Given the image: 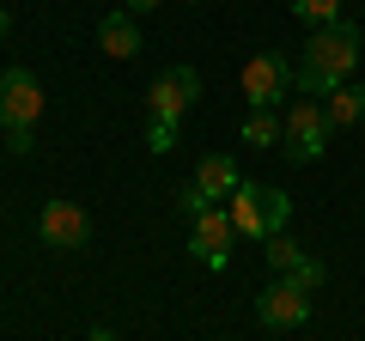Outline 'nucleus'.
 Segmentation results:
<instances>
[{
    "instance_id": "obj_1",
    "label": "nucleus",
    "mask_w": 365,
    "mask_h": 341,
    "mask_svg": "<svg viewBox=\"0 0 365 341\" xmlns=\"http://www.w3.org/2000/svg\"><path fill=\"white\" fill-rule=\"evenodd\" d=\"M359 25L353 19H335V25H317L311 43H304L299 61V98H329L335 86H347L353 67H359Z\"/></svg>"
},
{
    "instance_id": "obj_2",
    "label": "nucleus",
    "mask_w": 365,
    "mask_h": 341,
    "mask_svg": "<svg viewBox=\"0 0 365 341\" xmlns=\"http://www.w3.org/2000/svg\"><path fill=\"white\" fill-rule=\"evenodd\" d=\"M225 213H232L237 238H274V232H287V220H292V195L274 189V183H237L225 195Z\"/></svg>"
},
{
    "instance_id": "obj_3",
    "label": "nucleus",
    "mask_w": 365,
    "mask_h": 341,
    "mask_svg": "<svg viewBox=\"0 0 365 341\" xmlns=\"http://www.w3.org/2000/svg\"><path fill=\"white\" fill-rule=\"evenodd\" d=\"M329 116H323V98H292L287 122H280V153L292 158V165H317V158L329 153Z\"/></svg>"
},
{
    "instance_id": "obj_4",
    "label": "nucleus",
    "mask_w": 365,
    "mask_h": 341,
    "mask_svg": "<svg viewBox=\"0 0 365 341\" xmlns=\"http://www.w3.org/2000/svg\"><path fill=\"white\" fill-rule=\"evenodd\" d=\"M244 98H250L256 110H274L280 98H299V61L262 49L256 61H244Z\"/></svg>"
},
{
    "instance_id": "obj_5",
    "label": "nucleus",
    "mask_w": 365,
    "mask_h": 341,
    "mask_svg": "<svg viewBox=\"0 0 365 341\" xmlns=\"http://www.w3.org/2000/svg\"><path fill=\"white\" fill-rule=\"evenodd\" d=\"M311 292L317 287H304L299 275H274V287L256 292V317L268 329H304L311 323Z\"/></svg>"
},
{
    "instance_id": "obj_6",
    "label": "nucleus",
    "mask_w": 365,
    "mask_h": 341,
    "mask_svg": "<svg viewBox=\"0 0 365 341\" xmlns=\"http://www.w3.org/2000/svg\"><path fill=\"white\" fill-rule=\"evenodd\" d=\"M43 116V86L31 67H6L0 73V128L13 134V128H37Z\"/></svg>"
},
{
    "instance_id": "obj_7",
    "label": "nucleus",
    "mask_w": 365,
    "mask_h": 341,
    "mask_svg": "<svg viewBox=\"0 0 365 341\" xmlns=\"http://www.w3.org/2000/svg\"><path fill=\"white\" fill-rule=\"evenodd\" d=\"M37 238L49 250H86L91 244V213L79 208V201L55 195V201H43V213H37Z\"/></svg>"
},
{
    "instance_id": "obj_8",
    "label": "nucleus",
    "mask_w": 365,
    "mask_h": 341,
    "mask_svg": "<svg viewBox=\"0 0 365 341\" xmlns=\"http://www.w3.org/2000/svg\"><path fill=\"white\" fill-rule=\"evenodd\" d=\"M195 98H201L195 67H165V73L146 86V110H153V116H165V122H182L189 110H195Z\"/></svg>"
},
{
    "instance_id": "obj_9",
    "label": "nucleus",
    "mask_w": 365,
    "mask_h": 341,
    "mask_svg": "<svg viewBox=\"0 0 365 341\" xmlns=\"http://www.w3.org/2000/svg\"><path fill=\"white\" fill-rule=\"evenodd\" d=\"M232 238H237L232 213H225V208H207V213H195V232H189V256H195V263H207L213 275H220V268L232 263Z\"/></svg>"
},
{
    "instance_id": "obj_10",
    "label": "nucleus",
    "mask_w": 365,
    "mask_h": 341,
    "mask_svg": "<svg viewBox=\"0 0 365 341\" xmlns=\"http://www.w3.org/2000/svg\"><path fill=\"white\" fill-rule=\"evenodd\" d=\"M98 43H104L110 61H134V55H140V25H134V13H104L98 19Z\"/></svg>"
},
{
    "instance_id": "obj_11",
    "label": "nucleus",
    "mask_w": 365,
    "mask_h": 341,
    "mask_svg": "<svg viewBox=\"0 0 365 341\" xmlns=\"http://www.w3.org/2000/svg\"><path fill=\"white\" fill-rule=\"evenodd\" d=\"M195 183L207 189L213 201H220V195H232V189L244 183V170H237V158H232V153H207V158L195 165Z\"/></svg>"
},
{
    "instance_id": "obj_12",
    "label": "nucleus",
    "mask_w": 365,
    "mask_h": 341,
    "mask_svg": "<svg viewBox=\"0 0 365 341\" xmlns=\"http://www.w3.org/2000/svg\"><path fill=\"white\" fill-rule=\"evenodd\" d=\"M323 116H329V128H353V122H365V86H359V79L335 86V92L323 98Z\"/></svg>"
},
{
    "instance_id": "obj_13",
    "label": "nucleus",
    "mask_w": 365,
    "mask_h": 341,
    "mask_svg": "<svg viewBox=\"0 0 365 341\" xmlns=\"http://www.w3.org/2000/svg\"><path fill=\"white\" fill-rule=\"evenodd\" d=\"M237 141H244V146H280V116L250 104V116L237 122Z\"/></svg>"
},
{
    "instance_id": "obj_14",
    "label": "nucleus",
    "mask_w": 365,
    "mask_h": 341,
    "mask_svg": "<svg viewBox=\"0 0 365 341\" xmlns=\"http://www.w3.org/2000/svg\"><path fill=\"white\" fill-rule=\"evenodd\" d=\"M292 19H304V25H335L341 19V0H292Z\"/></svg>"
},
{
    "instance_id": "obj_15",
    "label": "nucleus",
    "mask_w": 365,
    "mask_h": 341,
    "mask_svg": "<svg viewBox=\"0 0 365 341\" xmlns=\"http://www.w3.org/2000/svg\"><path fill=\"white\" fill-rule=\"evenodd\" d=\"M268 263L280 268V275H292V268L304 263V244H292L287 232H274V238H268Z\"/></svg>"
},
{
    "instance_id": "obj_16",
    "label": "nucleus",
    "mask_w": 365,
    "mask_h": 341,
    "mask_svg": "<svg viewBox=\"0 0 365 341\" xmlns=\"http://www.w3.org/2000/svg\"><path fill=\"white\" fill-rule=\"evenodd\" d=\"M177 208L189 213V220H195V213H207V208H220V201H213V195H207V189H201V183H182V189H177Z\"/></svg>"
},
{
    "instance_id": "obj_17",
    "label": "nucleus",
    "mask_w": 365,
    "mask_h": 341,
    "mask_svg": "<svg viewBox=\"0 0 365 341\" xmlns=\"http://www.w3.org/2000/svg\"><path fill=\"white\" fill-rule=\"evenodd\" d=\"M146 146H153V153H170V146H177V122L153 116V122H146Z\"/></svg>"
},
{
    "instance_id": "obj_18",
    "label": "nucleus",
    "mask_w": 365,
    "mask_h": 341,
    "mask_svg": "<svg viewBox=\"0 0 365 341\" xmlns=\"http://www.w3.org/2000/svg\"><path fill=\"white\" fill-rule=\"evenodd\" d=\"M6 146H13V153H19V158H25V153H31V146H37V134H31V128H13V134H6Z\"/></svg>"
},
{
    "instance_id": "obj_19",
    "label": "nucleus",
    "mask_w": 365,
    "mask_h": 341,
    "mask_svg": "<svg viewBox=\"0 0 365 341\" xmlns=\"http://www.w3.org/2000/svg\"><path fill=\"white\" fill-rule=\"evenodd\" d=\"M153 6H158V0H122V13H134V19H140V13H153Z\"/></svg>"
},
{
    "instance_id": "obj_20",
    "label": "nucleus",
    "mask_w": 365,
    "mask_h": 341,
    "mask_svg": "<svg viewBox=\"0 0 365 341\" xmlns=\"http://www.w3.org/2000/svg\"><path fill=\"white\" fill-rule=\"evenodd\" d=\"M86 341H116V329H110V323H98V329H91Z\"/></svg>"
},
{
    "instance_id": "obj_21",
    "label": "nucleus",
    "mask_w": 365,
    "mask_h": 341,
    "mask_svg": "<svg viewBox=\"0 0 365 341\" xmlns=\"http://www.w3.org/2000/svg\"><path fill=\"white\" fill-rule=\"evenodd\" d=\"M6 31H13V13H6V6H0V37H6Z\"/></svg>"
},
{
    "instance_id": "obj_22",
    "label": "nucleus",
    "mask_w": 365,
    "mask_h": 341,
    "mask_svg": "<svg viewBox=\"0 0 365 341\" xmlns=\"http://www.w3.org/2000/svg\"><path fill=\"white\" fill-rule=\"evenodd\" d=\"M213 341H232V335H213Z\"/></svg>"
}]
</instances>
